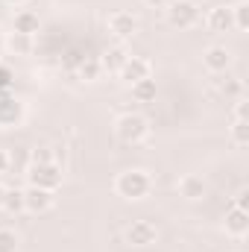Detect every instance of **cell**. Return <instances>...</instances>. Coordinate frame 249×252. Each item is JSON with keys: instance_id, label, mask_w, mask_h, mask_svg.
I'll list each match as a JSON object with an SVG mask.
<instances>
[{"instance_id": "obj_1", "label": "cell", "mask_w": 249, "mask_h": 252, "mask_svg": "<svg viewBox=\"0 0 249 252\" xmlns=\"http://www.w3.org/2000/svg\"><path fill=\"white\" fill-rule=\"evenodd\" d=\"M115 190L124 199H144L153 190V179H150L147 170H124L115 179Z\"/></svg>"}, {"instance_id": "obj_2", "label": "cell", "mask_w": 249, "mask_h": 252, "mask_svg": "<svg viewBox=\"0 0 249 252\" xmlns=\"http://www.w3.org/2000/svg\"><path fill=\"white\" fill-rule=\"evenodd\" d=\"M115 135H118L124 144H141V141L150 135V124H147V118L129 112V115H121V118H118Z\"/></svg>"}, {"instance_id": "obj_3", "label": "cell", "mask_w": 249, "mask_h": 252, "mask_svg": "<svg viewBox=\"0 0 249 252\" xmlns=\"http://www.w3.org/2000/svg\"><path fill=\"white\" fill-rule=\"evenodd\" d=\"M199 21V6L193 0H170L167 6V24L179 27V30H190Z\"/></svg>"}, {"instance_id": "obj_4", "label": "cell", "mask_w": 249, "mask_h": 252, "mask_svg": "<svg viewBox=\"0 0 249 252\" xmlns=\"http://www.w3.org/2000/svg\"><path fill=\"white\" fill-rule=\"evenodd\" d=\"M30 185L32 188H44V190H56L62 185V170L56 161L47 164H32L30 167Z\"/></svg>"}, {"instance_id": "obj_5", "label": "cell", "mask_w": 249, "mask_h": 252, "mask_svg": "<svg viewBox=\"0 0 249 252\" xmlns=\"http://www.w3.org/2000/svg\"><path fill=\"white\" fill-rule=\"evenodd\" d=\"M156 238H158V229H156L150 220H135V223L126 229V241H129L132 247H138V250L153 247V244H156Z\"/></svg>"}, {"instance_id": "obj_6", "label": "cell", "mask_w": 249, "mask_h": 252, "mask_svg": "<svg viewBox=\"0 0 249 252\" xmlns=\"http://www.w3.org/2000/svg\"><path fill=\"white\" fill-rule=\"evenodd\" d=\"M53 190H44V188H30L24 190V211H32V214H44L53 208Z\"/></svg>"}, {"instance_id": "obj_7", "label": "cell", "mask_w": 249, "mask_h": 252, "mask_svg": "<svg viewBox=\"0 0 249 252\" xmlns=\"http://www.w3.org/2000/svg\"><path fill=\"white\" fill-rule=\"evenodd\" d=\"M223 229H226V235H232V238H244L249 232V211L232 205V208L226 211V217H223Z\"/></svg>"}, {"instance_id": "obj_8", "label": "cell", "mask_w": 249, "mask_h": 252, "mask_svg": "<svg viewBox=\"0 0 249 252\" xmlns=\"http://www.w3.org/2000/svg\"><path fill=\"white\" fill-rule=\"evenodd\" d=\"M109 30H112L121 41H126V38H132V35L138 32V18H135L132 12H115V15L109 18Z\"/></svg>"}, {"instance_id": "obj_9", "label": "cell", "mask_w": 249, "mask_h": 252, "mask_svg": "<svg viewBox=\"0 0 249 252\" xmlns=\"http://www.w3.org/2000/svg\"><path fill=\"white\" fill-rule=\"evenodd\" d=\"M202 64H205L208 73H226L232 67V53L226 47H208L202 53Z\"/></svg>"}, {"instance_id": "obj_10", "label": "cell", "mask_w": 249, "mask_h": 252, "mask_svg": "<svg viewBox=\"0 0 249 252\" xmlns=\"http://www.w3.org/2000/svg\"><path fill=\"white\" fill-rule=\"evenodd\" d=\"M147 76H150V62H147V59L129 56L126 64L121 67V79H124L126 85H135V82H141V79H147Z\"/></svg>"}, {"instance_id": "obj_11", "label": "cell", "mask_w": 249, "mask_h": 252, "mask_svg": "<svg viewBox=\"0 0 249 252\" xmlns=\"http://www.w3.org/2000/svg\"><path fill=\"white\" fill-rule=\"evenodd\" d=\"M21 118H24L21 103L12 100V97H3V100H0V129H12V126H18L21 124Z\"/></svg>"}, {"instance_id": "obj_12", "label": "cell", "mask_w": 249, "mask_h": 252, "mask_svg": "<svg viewBox=\"0 0 249 252\" xmlns=\"http://www.w3.org/2000/svg\"><path fill=\"white\" fill-rule=\"evenodd\" d=\"M179 196L187 199V202H199L202 196H205V182L199 179V176H193V173H187L179 179Z\"/></svg>"}, {"instance_id": "obj_13", "label": "cell", "mask_w": 249, "mask_h": 252, "mask_svg": "<svg viewBox=\"0 0 249 252\" xmlns=\"http://www.w3.org/2000/svg\"><path fill=\"white\" fill-rule=\"evenodd\" d=\"M205 24H208L211 32H229V30H235V24H232V9H226V6H214V9L208 12Z\"/></svg>"}, {"instance_id": "obj_14", "label": "cell", "mask_w": 249, "mask_h": 252, "mask_svg": "<svg viewBox=\"0 0 249 252\" xmlns=\"http://www.w3.org/2000/svg\"><path fill=\"white\" fill-rule=\"evenodd\" d=\"M12 27H15V32H21V35H35V32L41 30V21H38V15H35V12L24 9V12H18V15H15Z\"/></svg>"}, {"instance_id": "obj_15", "label": "cell", "mask_w": 249, "mask_h": 252, "mask_svg": "<svg viewBox=\"0 0 249 252\" xmlns=\"http://www.w3.org/2000/svg\"><path fill=\"white\" fill-rule=\"evenodd\" d=\"M126 59H129V53H126L124 47H109V50L103 53L100 64H103V70H109V73H121V67L126 64Z\"/></svg>"}, {"instance_id": "obj_16", "label": "cell", "mask_w": 249, "mask_h": 252, "mask_svg": "<svg viewBox=\"0 0 249 252\" xmlns=\"http://www.w3.org/2000/svg\"><path fill=\"white\" fill-rule=\"evenodd\" d=\"M129 88H132L135 103H153V100H156V94H158V88H156V79H153V76H147V79H141V82H135V85H129Z\"/></svg>"}, {"instance_id": "obj_17", "label": "cell", "mask_w": 249, "mask_h": 252, "mask_svg": "<svg viewBox=\"0 0 249 252\" xmlns=\"http://www.w3.org/2000/svg\"><path fill=\"white\" fill-rule=\"evenodd\" d=\"M100 73H103V64L97 56H85V62H79V79L94 82V79H100Z\"/></svg>"}, {"instance_id": "obj_18", "label": "cell", "mask_w": 249, "mask_h": 252, "mask_svg": "<svg viewBox=\"0 0 249 252\" xmlns=\"http://www.w3.org/2000/svg\"><path fill=\"white\" fill-rule=\"evenodd\" d=\"M3 211H9V214H21V211H24V190L6 188V196H3Z\"/></svg>"}, {"instance_id": "obj_19", "label": "cell", "mask_w": 249, "mask_h": 252, "mask_svg": "<svg viewBox=\"0 0 249 252\" xmlns=\"http://www.w3.org/2000/svg\"><path fill=\"white\" fill-rule=\"evenodd\" d=\"M220 94H223L226 100H241V94H244V82L235 79V76H226V79L220 82Z\"/></svg>"}, {"instance_id": "obj_20", "label": "cell", "mask_w": 249, "mask_h": 252, "mask_svg": "<svg viewBox=\"0 0 249 252\" xmlns=\"http://www.w3.org/2000/svg\"><path fill=\"white\" fill-rule=\"evenodd\" d=\"M229 135H232V144L235 147H241V150L249 147V121H235Z\"/></svg>"}, {"instance_id": "obj_21", "label": "cell", "mask_w": 249, "mask_h": 252, "mask_svg": "<svg viewBox=\"0 0 249 252\" xmlns=\"http://www.w3.org/2000/svg\"><path fill=\"white\" fill-rule=\"evenodd\" d=\"M232 24L235 30H249V3L241 0L238 6H232Z\"/></svg>"}, {"instance_id": "obj_22", "label": "cell", "mask_w": 249, "mask_h": 252, "mask_svg": "<svg viewBox=\"0 0 249 252\" xmlns=\"http://www.w3.org/2000/svg\"><path fill=\"white\" fill-rule=\"evenodd\" d=\"M6 44H9L15 53H30V50H32V35H21V32H12V38H6Z\"/></svg>"}, {"instance_id": "obj_23", "label": "cell", "mask_w": 249, "mask_h": 252, "mask_svg": "<svg viewBox=\"0 0 249 252\" xmlns=\"http://www.w3.org/2000/svg\"><path fill=\"white\" fill-rule=\"evenodd\" d=\"M0 252H18V235L12 229H0Z\"/></svg>"}, {"instance_id": "obj_24", "label": "cell", "mask_w": 249, "mask_h": 252, "mask_svg": "<svg viewBox=\"0 0 249 252\" xmlns=\"http://www.w3.org/2000/svg\"><path fill=\"white\" fill-rule=\"evenodd\" d=\"M47 161H53V158H50V150L35 147V150H32V164H47Z\"/></svg>"}, {"instance_id": "obj_25", "label": "cell", "mask_w": 249, "mask_h": 252, "mask_svg": "<svg viewBox=\"0 0 249 252\" xmlns=\"http://www.w3.org/2000/svg\"><path fill=\"white\" fill-rule=\"evenodd\" d=\"M247 115H249L247 100H238V106H235V121H247Z\"/></svg>"}, {"instance_id": "obj_26", "label": "cell", "mask_w": 249, "mask_h": 252, "mask_svg": "<svg viewBox=\"0 0 249 252\" xmlns=\"http://www.w3.org/2000/svg\"><path fill=\"white\" fill-rule=\"evenodd\" d=\"M144 3H147L150 9H167V6H170V0H144Z\"/></svg>"}, {"instance_id": "obj_27", "label": "cell", "mask_w": 249, "mask_h": 252, "mask_svg": "<svg viewBox=\"0 0 249 252\" xmlns=\"http://www.w3.org/2000/svg\"><path fill=\"white\" fill-rule=\"evenodd\" d=\"M6 170H9V156H6V153L0 150V176H3Z\"/></svg>"}, {"instance_id": "obj_28", "label": "cell", "mask_w": 249, "mask_h": 252, "mask_svg": "<svg viewBox=\"0 0 249 252\" xmlns=\"http://www.w3.org/2000/svg\"><path fill=\"white\" fill-rule=\"evenodd\" d=\"M3 196H6V188L0 185V208H3Z\"/></svg>"}, {"instance_id": "obj_29", "label": "cell", "mask_w": 249, "mask_h": 252, "mask_svg": "<svg viewBox=\"0 0 249 252\" xmlns=\"http://www.w3.org/2000/svg\"><path fill=\"white\" fill-rule=\"evenodd\" d=\"M6 3H12V6H21V3H27V0H6Z\"/></svg>"}, {"instance_id": "obj_30", "label": "cell", "mask_w": 249, "mask_h": 252, "mask_svg": "<svg viewBox=\"0 0 249 252\" xmlns=\"http://www.w3.org/2000/svg\"><path fill=\"white\" fill-rule=\"evenodd\" d=\"M3 47H6V38H3V32H0V50H3Z\"/></svg>"}]
</instances>
